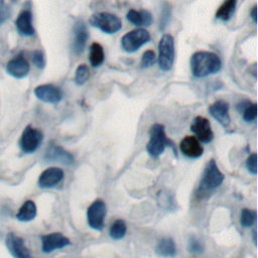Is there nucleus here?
<instances>
[{
	"label": "nucleus",
	"mask_w": 258,
	"mask_h": 258,
	"mask_svg": "<svg viewBox=\"0 0 258 258\" xmlns=\"http://www.w3.org/2000/svg\"><path fill=\"white\" fill-rule=\"evenodd\" d=\"M89 77H90V71L88 66L85 63L79 64L75 73V83L78 86H83L89 80Z\"/></svg>",
	"instance_id": "nucleus-27"
},
{
	"label": "nucleus",
	"mask_w": 258,
	"mask_h": 258,
	"mask_svg": "<svg viewBox=\"0 0 258 258\" xmlns=\"http://www.w3.org/2000/svg\"><path fill=\"white\" fill-rule=\"evenodd\" d=\"M63 178V170L59 167H48L38 177V185L42 188L52 187L58 184Z\"/></svg>",
	"instance_id": "nucleus-17"
},
{
	"label": "nucleus",
	"mask_w": 258,
	"mask_h": 258,
	"mask_svg": "<svg viewBox=\"0 0 258 258\" xmlns=\"http://www.w3.org/2000/svg\"><path fill=\"white\" fill-rule=\"evenodd\" d=\"M14 1H16V0H14Z\"/></svg>",
	"instance_id": "nucleus-37"
},
{
	"label": "nucleus",
	"mask_w": 258,
	"mask_h": 258,
	"mask_svg": "<svg viewBox=\"0 0 258 258\" xmlns=\"http://www.w3.org/2000/svg\"><path fill=\"white\" fill-rule=\"evenodd\" d=\"M42 139V132L39 129L28 125L20 136L19 146L24 153H33L41 144Z\"/></svg>",
	"instance_id": "nucleus-7"
},
{
	"label": "nucleus",
	"mask_w": 258,
	"mask_h": 258,
	"mask_svg": "<svg viewBox=\"0 0 258 258\" xmlns=\"http://www.w3.org/2000/svg\"><path fill=\"white\" fill-rule=\"evenodd\" d=\"M209 112L212 117L218 121L224 128H228L231 124L229 114V104L224 100H218L209 107Z\"/></svg>",
	"instance_id": "nucleus-13"
},
{
	"label": "nucleus",
	"mask_w": 258,
	"mask_h": 258,
	"mask_svg": "<svg viewBox=\"0 0 258 258\" xmlns=\"http://www.w3.org/2000/svg\"><path fill=\"white\" fill-rule=\"evenodd\" d=\"M179 149L183 155L189 158H199L204 153L201 142L195 136H185L179 143Z\"/></svg>",
	"instance_id": "nucleus-16"
},
{
	"label": "nucleus",
	"mask_w": 258,
	"mask_h": 258,
	"mask_svg": "<svg viewBox=\"0 0 258 258\" xmlns=\"http://www.w3.org/2000/svg\"><path fill=\"white\" fill-rule=\"evenodd\" d=\"M34 95L40 101L50 104L58 103L62 99V91L52 84H43L37 86L34 89Z\"/></svg>",
	"instance_id": "nucleus-10"
},
{
	"label": "nucleus",
	"mask_w": 258,
	"mask_h": 258,
	"mask_svg": "<svg viewBox=\"0 0 258 258\" xmlns=\"http://www.w3.org/2000/svg\"><path fill=\"white\" fill-rule=\"evenodd\" d=\"M224 181V174L219 169L215 159H211L206 164L200 184L198 187V195L203 197L204 195L210 194L219 187Z\"/></svg>",
	"instance_id": "nucleus-2"
},
{
	"label": "nucleus",
	"mask_w": 258,
	"mask_h": 258,
	"mask_svg": "<svg viewBox=\"0 0 258 258\" xmlns=\"http://www.w3.org/2000/svg\"><path fill=\"white\" fill-rule=\"evenodd\" d=\"M45 159L48 161H56L66 165L74 163V156L71 152L63 149L57 144H50L45 153Z\"/></svg>",
	"instance_id": "nucleus-19"
},
{
	"label": "nucleus",
	"mask_w": 258,
	"mask_h": 258,
	"mask_svg": "<svg viewBox=\"0 0 258 258\" xmlns=\"http://www.w3.org/2000/svg\"><path fill=\"white\" fill-rule=\"evenodd\" d=\"M252 236H253V243H254V245L256 246V245H257V239H256V236H257V232H256V229H254V230H253Z\"/></svg>",
	"instance_id": "nucleus-36"
},
{
	"label": "nucleus",
	"mask_w": 258,
	"mask_h": 258,
	"mask_svg": "<svg viewBox=\"0 0 258 258\" xmlns=\"http://www.w3.org/2000/svg\"><path fill=\"white\" fill-rule=\"evenodd\" d=\"M150 40V33L144 28H137L124 34L121 38V46L126 52H134Z\"/></svg>",
	"instance_id": "nucleus-6"
},
{
	"label": "nucleus",
	"mask_w": 258,
	"mask_h": 258,
	"mask_svg": "<svg viewBox=\"0 0 258 258\" xmlns=\"http://www.w3.org/2000/svg\"><path fill=\"white\" fill-rule=\"evenodd\" d=\"M155 253L160 257H172L176 253L175 243L172 238L165 237L158 241L155 247Z\"/></svg>",
	"instance_id": "nucleus-22"
},
{
	"label": "nucleus",
	"mask_w": 258,
	"mask_h": 258,
	"mask_svg": "<svg viewBox=\"0 0 258 258\" xmlns=\"http://www.w3.org/2000/svg\"><path fill=\"white\" fill-rule=\"evenodd\" d=\"M256 11H257V6L254 5V6L252 7V10L250 11V16H251V18H252V20H253V22H254L255 24L257 23V14H256Z\"/></svg>",
	"instance_id": "nucleus-35"
},
{
	"label": "nucleus",
	"mask_w": 258,
	"mask_h": 258,
	"mask_svg": "<svg viewBox=\"0 0 258 258\" xmlns=\"http://www.w3.org/2000/svg\"><path fill=\"white\" fill-rule=\"evenodd\" d=\"M246 167L248 171L254 175L257 173V154L254 152L250 154L246 160Z\"/></svg>",
	"instance_id": "nucleus-32"
},
{
	"label": "nucleus",
	"mask_w": 258,
	"mask_h": 258,
	"mask_svg": "<svg viewBox=\"0 0 258 258\" xmlns=\"http://www.w3.org/2000/svg\"><path fill=\"white\" fill-rule=\"evenodd\" d=\"M69 245H71L70 239L61 233H50L41 236V250L44 253H50Z\"/></svg>",
	"instance_id": "nucleus-11"
},
{
	"label": "nucleus",
	"mask_w": 258,
	"mask_h": 258,
	"mask_svg": "<svg viewBox=\"0 0 258 258\" xmlns=\"http://www.w3.org/2000/svg\"><path fill=\"white\" fill-rule=\"evenodd\" d=\"M32 63L38 69H43L45 67V56L41 49H35L31 53Z\"/></svg>",
	"instance_id": "nucleus-31"
},
{
	"label": "nucleus",
	"mask_w": 258,
	"mask_h": 258,
	"mask_svg": "<svg viewBox=\"0 0 258 258\" xmlns=\"http://www.w3.org/2000/svg\"><path fill=\"white\" fill-rule=\"evenodd\" d=\"M156 61V55L155 52L151 49H147L143 52L142 57H141V68L142 69H147L150 68L151 66H153Z\"/></svg>",
	"instance_id": "nucleus-30"
},
{
	"label": "nucleus",
	"mask_w": 258,
	"mask_h": 258,
	"mask_svg": "<svg viewBox=\"0 0 258 258\" xmlns=\"http://www.w3.org/2000/svg\"><path fill=\"white\" fill-rule=\"evenodd\" d=\"M6 246L14 258H32L22 238L13 233L6 236Z\"/></svg>",
	"instance_id": "nucleus-14"
},
{
	"label": "nucleus",
	"mask_w": 258,
	"mask_h": 258,
	"mask_svg": "<svg viewBox=\"0 0 258 258\" xmlns=\"http://www.w3.org/2000/svg\"><path fill=\"white\" fill-rule=\"evenodd\" d=\"M107 213V207L103 200H95L87 210L88 225L97 231H101L104 227V220Z\"/></svg>",
	"instance_id": "nucleus-8"
},
{
	"label": "nucleus",
	"mask_w": 258,
	"mask_h": 258,
	"mask_svg": "<svg viewBox=\"0 0 258 258\" xmlns=\"http://www.w3.org/2000/svg\"><path fill=\"white\" fill-rule=\"evenodd\" d=\"M170 16H171L170 5L167 2H164L162 5V10H161V14H160V22H159V28L161 30H163L169 23Z\"/></svg>",
	"instance_id": "nucleus-29"
},
{
	"label": "nucleus",
	"mask_w": 258,
	"mask_h": 258,
	"mask_svg": "<svg viewBox=\"0 0 258 258\" xmlns=\"http://www.w3.org/2000/svg\"><path fill=\"white\" fill-rule=\"evenodd\" d=\"M221 68L222 61L214 52L200 50L191 55L190 69L196 78H205L209 75L216 74Z\"/></svg>",
	"instance_id": "nucleus-1"
},
{
	"label": "nucleus",
	"mask_w": 258,
	"mask_h": 258,
	"mask_svg": "<svg viewBox=\"0 0 258 258\" xmlns=\"http://www.w3.org/2000/svg\"><path fill=\"white\" fill-rule=\"evenodd\" d=\"M105 58V53L103 46L99 42H93L90 46V53H89V60L92 67L97 68L100 67Z\"/></svg>",
	"instance_id": "nucleus-25"
},
{
	"label": "nucleus",
	"mask_w": 258,
	"mask_h": 258,
	"mask_svg": "<svg viewBox=\"0 0 258 258\" xmlns=\"http://www.w3.org/2000/svg\"><path fill=\"white\" fill-rule=\"evenodd\" d=\"M236 109L242 114L245 122H253L257 117V104L252 103L249 100H243L236 105Z\"/></svg>",
	"instance_id": "nucleus-21"
},
{
	"label": "nucleus",
	"mask_w": 258,
	"mask_h": 258,
	"mask_svg": "<svg viewBox=\"0 0 258 258\" xmlns=\"http://www.w3.org/2000/svg\"><path fill=\"white\" fill-rule=\"evenodd\" d=\"M190 131L196 135V138L203 143H210L214 139V132L210 121L203 116H197L191 124Z\"/></svg>",
	"instance_id": "nucleus-9"
},
{
	"label": "nucleus",
	"mask_w": 258,
	"mask_h": 258,
	"mask_svg": "<svg viewBox=\"0 0 258 258\" xmlns=\"http://www.w3.org/2000/svg\"><path fill=\"white\" fill-rule=\"evenodd\" d=\"M255 223H256V212L250 209H243L241 211V216H240L241 226L248 228L253 226Z\"/></svg>",
	"instance_id": "nucleus-28"
},
{
	"label": "nucleus",
	"mask_w": 258,
	"mask_h": 258,
	"mask_svg": "<svg viewBox=\"0 0 258 258\" xmlns=\"http://www.w3.org/2000/svg\"><path fill=\"white\" fill-rule=\"evenodd\" d=\"M126 18L129 22H131L133 25L138 27L150 26L153 21L152 14L148 10H144V9L143 10L130 9L126 14Z\"/></svg>",
	"instance_id": "nucleus-20"
},
{
	"label": "nucleus",
	"mask_w": 258,
	"mask_h": 258,
	"mask_svg": "<svg viewBox=\"0 0 258 258\" xmlns=\"http://www.w3.org/2000/svg\"><path fill=\"white\" fill-rule=\"evenodd\" d=\"M127 232V225L125 221L119 219L116 220L110 227L109 235L113 240H120L122 239Z\"/></svg>",
	"instance_id": "nucleus-26"
},
{
	"label": "nucleus",
	"mask_w": 258,
	"mask_h": 258,
	"mask_svg": "<svg viewBox=\"0 0 258 258\" xmlns=\"http://www.w3.org/2000/svg\"><path fill=\"white\" fill-rule=\"evenodd\" d=\"M15 26L19 34L24 36H32L35 34V29L32 23L31 10L26 8L23 9L15 20Z\"/></svg>",
	"instance_id": "nucleus-18"
},
{
	"label": "nucleus",
	"mask_w": 258,
	"mask_h": 258,
	"mask_svg": "<svg viewBox=\"0 0 258 258\" xmlns=\"http://www.w3.org/2000/svg\"><path fill=\"white\" fill-rule=\"evenodd\" d=\"M35 216H36V206L34 202L30 200L24 202V204L20 207V209L16 214V218L22 222L31 221L35 218Z\"/></svg>",
	"instance_id": "nucleus-23"
},
{
	"label": "nucleus",
	"mask_w": 258,
	"mask_h": 258,
	"mask_svg": "<svg viewBox=\"0 0 258 258\" xmlns=\"http://www.w3.org/2000/svg\"><path fill=\"white\" fill-rule=\"evenodd\" d=\"M175 56L174 39L170 34H163L158 43V66L163 72L171 70Z\"/></svg>",
	"instance_id": "nucleus-4"
},
{
	"label": "nucleus",
	"mask_w": 258,
	"mask_h": 258,
	"mask_svg": "<svg viewBox=\"0 0 258 258\" xmlns=\"http://www.w3.org/2000/svg\"><path fill=\"white\" fill-rule=\"evenodd\" d=\"M166 146H171L174 148L173 142L167 138L165 134V129L162 124L155 123L149 129V141L146 145V150L148 154L156 158L164 152Z\"/></svg>",
	"instance_id": "nucleus-3"
},
{
	"label": "nucleus",
	"mask_w": 258,
	"mask_h": 258,
	"mask_svg": "<svg viewBox=\"0 0 258 258\" xmlns=\"http://www.w3.org/2000/svg\"><path fill=\"white\" fill-rule=\"evenodd\" d=\"M237 5V0H225L216 12V18L228 21L234 14Z\"/></svg>",
	"instance_id": "nucleus-24"
},
{
	"label": "nucleus",
	"mask_w": 258,
	"mask_h": 258,
	"mask_svg": "<svg viewBox=\"0 0 258 258\" xmlns=\"http://www.w3.org/2000/svg\"><path fill=\"white\" fill-rule=\"evenodd\" d=\"M74 40H73V50L76 54H80L84 51L89 33L87 30V26L83 20H78L74 25Z\"/></svg>",
	"instance_id": "nucleus-15"
},
{
	"label": "nucleus",
	"mask_w": 258,
	"mask_h": 258,
	"mask_svg": "<svg viewBox=\"0 0 258 258\" xmlns=\"http://www.w3.org/2000/svg\"><path fill=\"white\" fill-rule=\"evenodd\" d=\"M188 249H189V252H191V253H202L204 251V246L201 243V241H199L197 238L192 237L189 240Z\"/></svg>",
	"instance_id": "nucleus-33"
},
{
	"label": "nucleus",
	"mask_w": 258,
	"mask_h": 258,
	"mask_svg": "<svg viewBox=\"0 0 258 258\" xmlns=\"http://www.w3.org/2000/svg\"><path fill=\"white\" fill-rule=\"evenodd\" d=\"M29 71L30 64L22 54L16 55L12 59H10L6 64V72L16 79H22L26 77Z\"/></svg>",
	"instance_id": "nucleus-12"
},
{
	"label": "nucleus",
	"mask_w": 258,
	"mask_h": 258,
	"mask_svg": "<svg viewBox=\"0 0 258 258\" xmlns=\"http://www.w3.org/2000/svg\"><path fill=\"white\" fill-rule=\"evenodd\" d=\"M89 23L108 34L116 33L122 28L121 19L117 15L109 12H98L93 14L89 19Z\"/></svg>",
	"instance_id": "nucleus-5"
},
{
	"label": "nucleus",
	"mask_w": 258,
	"mask_h": 258,
	"mask_svg": "<svg viewBox=\"0 0 258 258\" xmlns=\"http://www.w3.org/2000/svg\"><path fill=\"white\" fill-rule=\"evenodd\" d=\"M10 10L9 7L4 3L3 0H0V26L9 18Z\"/></svg>",
	"instance_id": "nucleus-34"
}]
</instances>
